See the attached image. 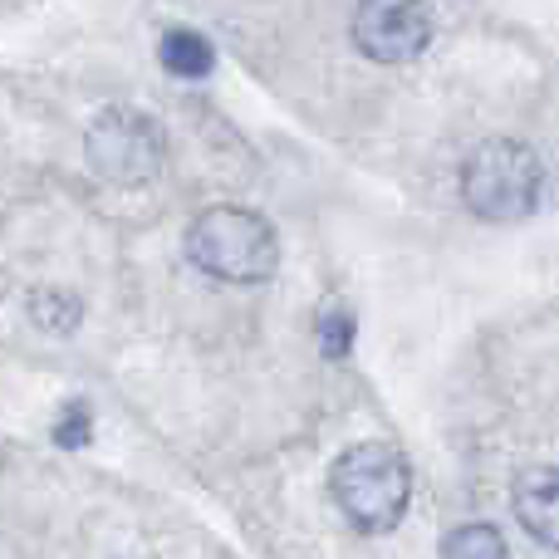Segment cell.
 Here are the masks:
<instances>
[{
	"label": "cell",
	"mask_w": 559,
	"mask_h": 559,
	"mask_svg": "<svg viewBox=\"0 0 559 559\" xmlns=\"http://www.w3.org/2000/svg\"><path fill=\"white\" fill-rule=\"evenodd\" d=\"M515 521H521L545 550H559V472L535 466V472L515 476Z\"/></svg>",
	"instance_id": "cell-6"
},
{
	"label": "cell",
	"mask_w": 559,
	"mask_h": 559,
	"mask_svg": "<svg viewBox=\"0 0 559 559\" xmlns=\"http://www.w3.org/2000/svg\"><path fill=\"white\" fill-rule=\"evenodd\" d=\"M35 319H39L45 329H64V334H69V329L79 324V305H74V295H59V309H49V305H39V299H35Z\"/></svg>",
	"instance_id": "cell-11"
},
{
	"label": "cell",
	"mask_w": 559,
	"mask_h": 559,
	"mask_svg": "<svg viewBox=\"0 0 559 559\" xmlns=\"http://www.w3.org/2000/svg\"><path fill=\"white\" fill-rule=\"evenodd\" d=\"M432 39V10L427 0H358L354 45L373 64H407Z\"/></svg>",
	"instance_id": "cell-4"
},
{
	"label": "cell",
	"mask_w": 559,
	"mask_h": 559,
	"mask_svg": "<svg viewBox=\"0 0 559 559\" xmlns=\"http://www.w3.org/2000/svg\"><path fill=\"white\" fill-rule=\"evenodd\" d=\"M442 559H506V540L496 525H456L452 535L442 540Z\"/></svg>",
	"instance_id": "cell-8"
},
{
	"label": "cell",
	"mask_w": 559,
	"mask_h": 559,
	"mask_svg": "<svg viewBox=\"0 0 559 559\" xmlns=\"http://www.w3.org/2000/svg\"><path fill=\"white\" fill-rule=\"evenodd\" d=\"M157 59H163V69L177 79H206L216 69V45L202 29H167V35L157 39Z\"/></svg>",
	"instance_id": "cell-7"
},
{
	"label": "cell",
	"mask_w": 559,
	"mask_h": 559,
	"mask_svg": "<svg viewBox=\"0 0 559 559\" xmlns=\"http://www.w3.org/2000/svg\"><path fill=\"white\" fill-rule=\"evenodd\" d=\"M329 491H334L338 511H344L358 531L383 535L407 515V501H413V466L388 442H358L334 462Z\"/></svg>",
	"instance_id": "cell-1"
},
{
	"label": "cell",
	"mask_w": 559,
	"mask_h": 559,
	"mask_svg": "<svg viewBox=\"0 0 559 559\" xmlns=\"http://www.w3.org/2000/svg\"><path fill=\"white\" fill-rule=\"evenodd\" d=\"M545 167L515 138H491L481 143L462 167V202L481 222H525L540 206Z\"/></svg>",
	"instance_id": "cell-3"
},
{
	"label": "cell",
	"mask_w": 559,
	"mask_h": 559,
	"mask_svg": "<svg viewBox=\"0 0 559 559\" xmlns=\"http://www.w3.org/2000/svg\"><path fill=\"white\" fill-rule=\"evenodd\" d=\"M88 403L84 397H74V403L59 413V423H55V442L59 447H88Z\"/></svg>",
	"instance_id": "cell-10"
},
{
	"label": "cell",
	"mask_w": 559,
	"mask_h": 559,
	"mask_svg": "<svg viewBox=\"0 0 559 559\" xmlns=\"http://www.w3.org/2000/svg\"><path fill=\"white\" fill-rule=\"evenodd\" d=\"M319 338H324V354H348V344H354V314H348L344 305H324V314H319Z\"/></svg>",
	"instance_id": "cell-9"
},
{
	"label": "cell",
	"mask_w": 559,
	"mask_h": 559,
	"mask_svg": "<svg viewBox=\"0 0 559 559\" xmlns=\"http://www.w3.org/2000/svg\"><path fill=\"white\" fill-rule=\"evenodd\" d=\"M88 163L108 182H147L163 163V133L143 114H104L88 128Z\"/></svg>",
	"instance_id": "cell-5"
},
{
	"label": "cell",
	"mask_w": 559,
	"mask_h": 559,
	"mask_svg": "<svg viewBox=\"0 0 559 559\" xmlns=\"http://www.w3.org/2000/svg\"><path fill=\"white\" fill-rule=\"evenodd\" d=\"M187 255L202 275L226 280V285H255L271 280L280 265V241L261 212L246 206H212L187 231Z\"/></svg>",
	"instance_id": "cell-2"
}]
</instances>
